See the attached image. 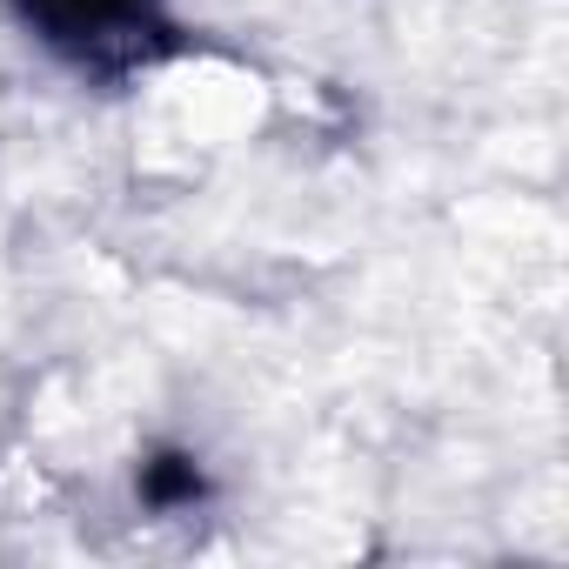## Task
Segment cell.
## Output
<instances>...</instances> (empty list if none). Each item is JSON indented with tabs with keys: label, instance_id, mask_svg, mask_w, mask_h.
I'll list each match as a JSON object with an SVG mask.
<instances>
[{
	"label": "cell",
	"instance_id": "cell-1",
	"mask_svg": "<svg viewBox=\"0 0 569 569\" xmlns=\"http://www.w3.org/2000/svg\"><path fill=\"white\" fill-rule=\"evenodd\" d=\"M14 14L88 74H134L174 48L168 0H14Z\"/></svg>",
	"mask_w": 569,
	"mask_h": 569
},
{
	"label": "cell",
	"instance_id": "cell-2",
	"mask_svg": "<svg viewBox=\"0 0 569 569\" xmlns=\"http://www.w3.org/2000/svg\"><path fill=\"white\" fill-rule=\"evenodd\" d=\"M134 489H141L148 509L174 516V509L208 502V469H201V456H188V449H148V462L134 469Z\"/></svg>",
	"mask_w": 569,
	"mask_h": 569
}]
</instances>
